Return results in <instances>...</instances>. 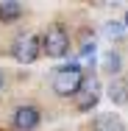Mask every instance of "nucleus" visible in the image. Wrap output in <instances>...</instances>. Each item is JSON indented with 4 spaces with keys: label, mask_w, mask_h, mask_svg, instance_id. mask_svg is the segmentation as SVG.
Wrapping results in <instances>:
<instances>
[{
    "label": "nucleus",
    "mask_w": 128,
    "mask_h": 131,
    "mask_svg": "<svg viewBox=\"0 0 128 131\" xmlns=\"http://www.w3.org/2000/svg\"><path fill=\"white\" fill-rule=\"evenodd\" d=\"M81 84H84V70H81V64H78V61L61 64V67H56V70H53L50 86H53V92H56V95H61V98L75 95L78 89H81Z\"/></svg>",
    "instance_id": "1"
},
{
    "label": "nucleus",
    "mask_w": 128,
    "mask_h": 131,
    "mask_svg": "<svg viewBox=\"0 0 128 131\" xmlns=\"http://www.w3.org/2000/svg\"><path fill=\"white\" fill-rule=\"evenodd\" d=\"M42 53H48L50 59H61L70 53V36L61 25H50L42 36Z\"/></svg>",
    "instance_id": "2"
},
{
    "label": "nucleus",
    "mask_w": 128,
    "mask_h": 131,
    "mask_svg": "<svg viewBox=\"0 0 128 131\" xmlns=\"http://www.w3.org/2000/svg\"><path fill=\"white\" fill-rule=\"evenodd\" d=\"M39 53H42V39H39V36H33V34L20 36V39L14 42V48H11V56H14L17 61H22V64L36 61V59H39Z\"/></svg>",
    "instance_id": "3"
},
{
    "label": "nucleus",
    "mask_w": 128,
    "mask_h": 131,
    "mask_svg": "<svg viewBox=\"0 0 128 131\" xmlns=\"http://www.w3.org/2000/svg\"><path fill=\"white\" fill-rule=\"evenodd\" d=\"M73 98H75V106L81 109V112H89V109H95V106H98V101H100V81L95 78V75L84 78L81 89H78Z\"/></svg>",
    "instance_id": "4"
},
{
    "label": "nucleus",
    "mask_w": 128,
    "mask_h": 131,
    "mask_svg": "<svg viewBox=\"0 0 128 131\" xmlns=\"http://www.w3.org/2000/svg\"><path fill=\"white\" fill-rule=\"evenodd\" d=\"M39 120H42V114L36 106H20L14 112V128L17 131H33L39 126Z\"/></svg>",
    "instance_id": "5"
},
{
    "label": "nucleus",
    "mask_w": 128,
    "mask_h": 131,
    "mask_svg": "<svg viewBox=\"0 0 128 131\" xmlns=\"http://www.w3.org/2000/svg\"><path fill=\"white\" fill-rule=\"evenodd\" d=\"M109 92V101L114 106H125L128 103V81L125 78H111V84L106 86Z\"/></svg>",
    "instance_id": "6"
},
{
    "label": "nucleus",
    "mask_w": 128,
    "mask_h": 131,
    "mask_svg": "<svg viewBox=\"0 0 128 131\" xmlns=\"http://www.w3.org/2000/svg\"><path fill=\"white\" fill-rule=\"evenodd\" d=\"M22 14V6L17 3V0H6V3H0V20H17Z\"/></svg>",
    "instance_id": "7"
},
{
    "label": "nucleus",
    "mask_w": 128,
    "mask_h": 131,
    "mask_svg": "<svg viewBox=\"0 0 128 131\" xmlns=\"http://www.w3.org/2000/svg\"><path fill=\"white\" fill-rule=\"evenodd\" d=\"M98 131H123V123L114 114H103L100 120H98Z\"/></svg>",
    "instance_id": "8"
},
{
    "label": "nucleus",
    "mask_w": 128,
    "mask_h": 131,
    "mask_svg": "<svg viewBox=\"0 0 128 131\" xmlns=\"http://www.w3.org/2000/svg\"><path fill=\"white\" fill-rule=\"evenodd\" d=\"M120 64H123V61H120V56L114 50L106 53V59H103V70H106V73H120Z\"/></svg>",
    "instance_id": "9"
},
{
    "label": "nucleus",
    "mask_w": 128,
    "mask_h": 131,
    "mask_svg": "<svg viewBox=\"0 0 128 131\" xmlns=\"http://www.w3.org/2000/svg\"><path fill=\"white\" fill-rule=\"evenodd\" d=\"M103 31H106V36H109V39H120V36L125 34V25H123V23H117V20H111V23H106Z\"/></svg>",
    "instance_id": "10"
},
{
    "label": "nucleus",
    "mask_w": 128,
    "mask_h": 131,
    "mask_svg": "<svg viewBox=\"0 0 128 131\" xmlns=\"http://www.w3.org/2000/svg\"><path fill=\"white\" fill-rule=\"evenodd\" d=\"M81 56H84V59L95 56V42H84V45H81Z\"/></svg>",
    "instance_id": "11"
},
{
    "label": "nucleus",
    "mask_w": 128,
    "mask_h": 131,
    "mask_svg": "<svg viewBox=\"0 0 128 131\" xmlns=\"http://www.w3.org/2000/svg\"><path fill=\"white\" fill-rule=\"evenodd\" d=\"M3 84H6V75H3V70H0V89H3Z\"/></svg>",
    "instance_id": "12"
},
{
    "label": "nucleus",
    "mask_w": 128,
    "mask_h": 131,
    "mask_svg": "<svg viewBox=\"0 0 128 131\" xmlns=\"http://www.w3.org/2000/svg\"><path fill=\"white\" fill-rule=\"evenodd\" d=\"M123 25H125V31H128V14H125V20H123Z\"/></svg>",
    "instance_id": "13"
}]
</instances>
